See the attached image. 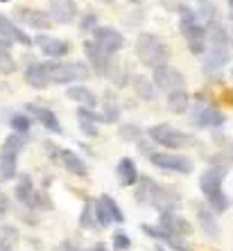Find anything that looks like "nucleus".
Masks as SVG:
<instances>
[{"label": "nucleus", "mask_w": 233, "mask_h": 251, "mask_svg": "<svg viewBox=\"0 0 233 251\" xmlns=\"http://www.w3.org/2000/svg\"><path fill=\"white\" fill-rule=\"evenodd\" d=\"M136 201H140L143 206H150L154 210H175L181 201V195L177 190L168 186H161L150 176H140L138 190H136Z\"/></svg>", "instance_id": "obj_1"}, {"label": "nucleus", "mask_w": 233, "mask_h": 251, "mask_svg": "<svg viewBox=\"0 0 233 251\" xmlns=\"http://www.w3.org/2000/svg\"><path fill=\"white\" fill-rule=\"evenodd\" d=\"M231 59V36L220 23H210L206 32V73L220 70Z\"/></svg>", "instance_id": "obj_2"}, {"label": "nucleus", "mask_w": 233, "mask_h": 251, "mask_svg": "<svg viewBox=\"0 0 233 251\" xmlns=\"http://www.w3.org/2000/svg\"><path fill=\"white\" fill-rule=\"evenodd\" d=\"M224 176H227V168L213 165V168L206 170L204 175H202V179H199V190H202V195H204L206 204L215 210V213H224V210L229 208V204H231L229 197H227V193L222 190Z\"/></svg>", "instance_id": "obj_3"}, {"label": "nucleus", "mask_w": 233, "mask_h": 251, "mask_svg": "<svg viewBox=\"0 0 233 251\" xmlns=\"http://www.w3.org/2000/svg\"><path fill=\"white\" fill-rule=\"evenodd\" d=\"M179 27L181 34L186 39V46L192 54H204L206 52V25L195 9L188 5L179 7Z\"/></svg>", "instance_id": "obj_4"}, {"label": "nucleus", "mask_w": 233, "mask_h": 251, "mask_svg": "<svg viewBox=\"0 0 233 251\" xmlns=\"http://www.w3.org/2000/svg\"><path fill=\"white\" fill-rule=\"evenodd\" d=\"M136 57L140 59V64L147 68H158V66L168 64L170 59V48L165 46L163 39H158L156 34L143 32L136 39Z\"/></svg>", "instance_id": "obj_5"}, {"label": "nucleus", "mask_w": 233, "mask_h": 251, "mask_svg": "<svg viewBox=\"0 0 233 251\" xmlns=\"http://www.w3.org/2000/svg\"><path fill=\"white\" fill-rule=\"evenodd\" d=\"M43 73H46L48 84H68V82H82L88 77V66L73 61V64H61V61H41Z\"/></svg>", "instance_id": "obj_6"}, {"label": "nucleus", "mask_w": 233, "mask_h": 251, "mask_svg": "<svg viewBox=\"0 0 233 251\" xmlns=\"http://www.w3.org/2000/svg\"><path fill=\"white\" fill-rule=\"evenodd\" d=\"M27 145V134H12L2 143L0 150V176L9 181L16 176V165H18V154Z\"/></svg>", "instance_id": "obj_7"}, {"label": "nucleus", "mask_w": 233, "mask_h": 251, "mask_svg": "<svg viewBox=\"0 0 233 251\" xmlns=\"http://www.w3.org/2000/svg\"><path fill=\"white\" fill-rule=\"evenodd\" d=\"M147 136H150L152 143H156L165 150H181V147H188L192 143L188 134L175 129L172 125H154V127L147 129Z\"/></svg>", "instance_id": "obj_8"}, {"label": "nucleus", "mask_w": 233, "mask_h": 251, "mask_svg": "<svg viewBox=\"0 0 233 251\" xmlns=\"http://www.w3.org/2000/svg\"><path fill=\"white\" fill-rule=\"evenodd\" d=\"M147 158L152 161V165L165 170V172H179V175H188L192 172V161L183 154H168V152H156V150H150L145 147Z\"/></svg>", "instance_id": "obj_9"}, {"label": "nucleus", "mask_w": 233, "mask_h": 251, "mask_svg": "<svg viewBox=\"0 0 233 251\" xmlns=\"http://www.w3.org/2000/svg\"><path fill=\"white\" fill-rule=\"evenodd\" d=\"M152 82H154V86H156L158 91L172 93V91H179V88L186 86V77H183V73L177 70L175 66L163 64V66H158V68H154Z\"/></svg>", "instance_id": "obj_10"}, {"label": "nucleus", "mask_w": 233, "mask_h": 251, "mask_svg": "<svg viewBox=\"0 0 233 251\" xmlns=\"http://www.w3.org/2000/svg\"><path fill=\"white\" fill-rule=\"evenodd\" d=\"M93 43L100 50H104L109 57H113V54L120 52L125 48V36L116 27H111V25H98L93 29Z\"/></svg>", "instance_id": "obj_11"}, {"label": "nucleus", "mask_w": 233, "mask_h": 251, "mask_svg": "<svg viewBox=\"0 0 233 251\" xmlns=\"http://www.w3.org/2000/svg\"><path fill=\"white\" fill-rule=\"evenodd\" d=\"M16 199L25 206V208H43V206H48L46 197L36 190L34 183H32V179H29L27 175H23L21 179H18V183H16Z\"/></svg>", "instance_id": "obj_12"}, {"label": "nucleus", "mask_w": 233, "mask_h": 251, "mask_svg": "<svg viewBox=\"0 0 233 251\" xmlns=\"http://www.w3.org/2000/svg\"><path fill=\"white\" fill-rule=\"evenodd\" d=\"M165 233L175 235V238H186V235L192 233V224L188 222L186 217H181L177 210H165L161 213V226Z\"/></svg>", "instance_id": "obj_13"}, {"label": "nucleus", "mask_w": 233, "mask_h": 251, "mask_svg": "<svg viewBox=\"0 0 233 251\" xmlns=\"http://www.w3.org/2000/svg\"><path fill=\"white\" fill-rule=\"evenodd\" d=\"M16 18L27 27L34 29H50L52 27V18L50 14L43 9H29V7H18L16 9Z\"/></svg>", "instance_id": "obj_14"}, {"label": "nucleus", "mask_w": 233, "mask_h": 251, "mask_svg": "<svg viewBox=\"0 0 233 251\" xmlns=\"http://www.w3.org/2000/svg\"><path fill=\"white\" fill-rule=\"evenodd\" d=\"M84 52H86V59L91 61V66H93V70L98 75H102V77L109 75L111 68H113V61H111V57L104 50H100L93 41H86L84 43Z\"/></svg>", "instance_id": "obj_15"}, {"label": "nucleus", "mask_w": 233, "mask_h": 251, "mask_svg": "<svg viewBox=\"0 0 233 251\" xmlns=\"http://www.w3.org/2000/svg\"><path fill=\"white\" fill-rule=\"evenodd\" d=\"M224 113L213 109V106H197L192 111V125L195 127H202V129H210V127H220L224 125Z\"/></svg>", "instance_id": "obj_16"}, {"label": "nucleus", "mask_w": 233, "mask_h": 251, "mask_svg": "<svg viewBox=\"0 0 233 251\" xmlns=\"http://www.w3.org/2000/svg\"><path fill=\"white\" fill-rule=\"evenodd\" d=\"M50 18L66 25L77 18V2L75 0H50Z\"/></svg>", "instance_id": "obj_17"}, {"label": "nucleus", "mask_w": 233, "mask_h": 251, "mask_svg": "<svg viewBox=\"0 0 233 251\" xmlns=\"http://www.w3.org/2000/svg\"><path fill=\"white\" fill-rule=\"evenodd\" d=\"M195 215H197V222H199V226L204 228L206 235H210V238L220 235V224L215 220V210L210 208L208 204H204V201L195 204Z\"/></svg>", "instance_id": "obj_18"}, {"label": "nucleus", "mask_w": 233, "mask_h": 251, "mask_svg": "<svg viewBox=\"0 0 233 251\" xmlns=\"http://www.w3.org/2000/svg\"><path fill=\"white\" fill-rule=\"evenodd\" d=\"M36 46L41 48V52L48 54L50 59H59L66 57L70 52V43L64 39H54V36H39L36 39Z\"/></svg>", "instance_id": "obj_19"}, {"label": "nucleus", "mask_w": 233, "mask_h": 251, "mask_svg": "<svg viewBox=\"0 0 233 251\" xmlns=\"http://www.w3.org/2000/svg\"><path fill=\"white\" fill-rule=\"evenodd\" d=\"M27 111H29V116L34 118V120H39V123H41L43 127L48 129V131H52V134H61L59 118L54 116L50 109H46V106H39V104H27Z\"/></svg>", "instance_id": "obj_20"}, {"label": "nucleus", "mask_w": 233, "mask_h": 251, "mask_svg": "<svg viewBox=\"0 0 233 251\" xmlns=\"http://www.w3.org/2000/svg\"><path fill=\"white\" fill-rule=\"evenodd\" d=\"M77 116H79V127L86 136L95 138L98 136V123H104L102 113H95L91 106H79L77 109Z\"/></svg>", "instance_id": "obj_21"}, {"label": "nucleus", "mask_w": 233, "mask_h": 251, "mask_svg": "<svg viewBox=\"0 0 233 251\" xmlns=\"http://www.w3.org/2000/svg\"><path fill=\"white\" fill-rule=\"evenodd\" d=\"M140 226H143V231H145L150 238L161 240V242L168 245L172 251H190V247H186V242H181V238H175V235L165 233L163 228H156V226H152V224H140Z\"/></svg>", "instance_id": "obj_22"}, {"label": "nucleus", "mask_w": 233, "mask_h": 251, "mask_svg": "<svg viewBox=\"0 0 233 251\" xmlns=\"http://www.w3.org/2000/svg\"><path fill=\"white\" fill-rule=\"evenodd\" d=\"M59 158H61V163H64V168L68 170L70 175H75V176L88 175V168L82 158H79V154L70 152V150H59Z\"/></svg>", "instance_id": "obj_23"}, {"label": "nucleus", "mask_w": 233, "mask_h": 251, "mask_svg": "<svg viewBox=\"0 0 233 251\" xmlns=\"http://www.w3.org/2000/svg\"><path fill=\"white\" fill-rule=\"evenodd\" d=\"M116 176L123 186H134V183H138V168H136V163L131 161V158L125 156V158L118 161Z\"/></svg>", "instance_id": "obj_24"}, {"label": "nucleus", "mask_w": 233, "mask_h": 251, "mask_svg": "<svg viewBox=\"0 0 233 251\" xmlns=\"http://www.w3.org/2000/svg\"><path fill=\"white\" fill-rule=\"evenodd\" d=\"M0 32H2V34H5L12 43H21V46H32V39H29V36L25 34L21 27H16V25H14L7 16H2V14H0Z\"/></svg>", "instance_id": "obj_25"}, {"label": "nucleus", "mask_w": 233, "mask_h": 251, "mask_svg": "<svg viewBox=\"0 0 233 251\" xmlns=\"http://www.w3.org/2000/svg\"><path fill=\"white\" fill-rule=\"evenodd\" d=\"M25 82H27L32 88H39V91L48 86L46 73H43V64H41V61H32V64L25 68Z\"/></svg>", "instance_id": "obj_26"}, {"label": "nucleus", "mask_w": 233, "mask_h": 251, "mask_svg": "<svg viewBox=\"0 0 233 251\" xmlns=\"http://www.w3.org/2000/svg\"><path fill=\"white\" fill-rule=\"evenodd\" d=\"M188 106H190V95L186 93V88L168 93V109L172 113H186Z\"/></svg>", "instance_id": "obj_27"}, {"label": "nucleus", "mask_w": 233, "mask_h": 251, "mask_svg": "<svg viewBox=\"0 0 233 251\" xmlns=\"http://www.w3.org/2000/svg\"><path fill=\"white\" fill-rule=\"evenodd\" d=\"M131 82H134V91L140 100L156 98V86H154L152 79H147V77H143V75H136V77H131Z\"/></svg>", "instance_id": "obj_28"}, {"label": "nucleus", "mask_w": 233, "mask_h": 251, "mask_svg": "<svg viewBox=\"0 0 233 251\" xmlns=\"http://www.w3.org/2000/svg\"><path fill=\"white\" fill-rule=\"evenodd\" d=\"M66 95H68V100H75V102H79L82 106H91V109H93L95 102H98L93 91H88L86 86H70L68 91H66Z\"/></svg>", "instance_id": "obj_29"}, {"label": "nucleus", "mask_w": 233, "mask_h": 251, "mask_svg": "<svg viewBox=\"0 0 233 251\" xmlns=\"http://www.w3.org/2000/svg\"><path fill=\"white\" fill-rule=\"evenodd\" d=\"M102 118H104V123H116L118 118H120V106H118V100L111 91L104 93V111H102Z\"/></svg>", "instance_id": "obj_30"}, {"label": "nucleus", "mask_w": 233, "mask_h": 251, "mask_svg": "<svg viewBox=\"0 0 233 251\" xmlns=\"http://www.w3.org/2000/svg\"><path fill=\"white\" fill-rule=\"evenodd\" d=\"M79 224H82L84 228H98V222H95V206H93V201H88V199L82 208V215H79Z\"/></svg>", "instance_id": "obj_31"}, {"label": "nucleus", "mask_w": 233, "mask_h": 251, "mask_svg": "<svg viewBox=\"0 0 233 251\" xmlns=\"http://www.w3.org/2000/svg\"><path fill=\"white\" fill-rule=\"evenodd\" d=\"M93 206H95V222H98V226H109V224L113 222V217H111V213H109V208H106V204L98 197V201H95Z\"/></svg>", "instance_id": "obj_32"}, {"label": "nucleus", "mask_w": 233, "mask_h": 251, "mask_svg": "<svg viewBox=\"0 0 233 251\" xmlns=\"http://www.w3.org/2000/svg\"><path fill=\"white\" fill-rule=\"evenodd\" d=\"M9 125H12L14 134H27L29 127H32V118L23 116V113H14L12 120H9Z\"/></svg>", "instance_id": "obj_33"}, {"label": "nucleus", "mask_w": 233, "mask_h": 251, "mask_svg": "<svg viewBox=\"0 0 233 251\" xmlns=\"http://www.w3.org/2000/svg\"><path fill=\"white\" fill-rule=\"evenodd\" d=\"M16 70V59L12 57L9 50H0V73L2 75H12Z\"/></svg>", "instance_id": "obj_34"}, {"label": "nucleus", "mask_w": 233, "mask_h": 251, "mask_svg": "<svg viewBox=\"0 0 233 251\" xmlns=\"http://www.w3.org/2000/svg\"><path fill=\"white\" fill-rule=\"evenodd\" d=\"M102 201H104L106 204V208H109V213H111V217H113V222H118V224H123L125 222V213L123 210H120V206L116 204V201H113V199L109 197V195H102Z\"/></svg>", "instance_id": "obj_35"}, {"label": "nucleus", "mask_w": 233, "mask_h": 251, "mask_svg": "<svg viewBox=\"0 0 233 251\" xmlns=\"http://www.w3.org/2000/svg\"><path fill=\"white\" fill-rule=\"evenodd\" d=\"M129 247H131V240H129V235L123 233V231H118V233L113 235V249H116V251H127Z\"/></svg>", "instance_id": "obj_36"}, {"label": "nucleus", "mask_w": 233, "mask_h": 251, "mask_svg": "<svg viewBox=\"0 0 233 251\" xmlns=\"http://www.w3.org/2000/svg\"><path fill=\"white\" fill-rule=\"evenodd\" d=\"M120 136H123L125 140H136L140 136L138 127H134V125H125L123 129H120Z\"/></svg>", "instance_id": "obj_37"}, {"label": "nucleus", "mask_w": 233, "mask_h": 251, "mask_svg": "<svg viewBox=\"0 0 233 251\" xmlns=\"http://www.w3.org/2000/svg\"><path fill=\"white\" fill-rule=\"evenodd\" d=\"M98 27V16L95 14H86L82 18V29H95Z\"/></svg>", "instance_id": "obj_38"}, {"label": "nucleus", "mask_w": 233, "mask_h": 251, "mask_svg": "<svg viewBox=\"0 0 233 251\" xmlns=\"http://www.w3.org/2000/svg\"><path fill=\"white\" fill-rule=\"evenodd\" d=\"M7 210H9V199H7V197H5V195L0 193V217L5 215Z\"/></svg>", "instance_id": "obj_39"}, {"label": "nucleus", "mask_w": 233, "mask_h": 251, "mask_svg": "<svg viewBox=\"0 0 233 251\" xmlns=\"http://www.w3.org/2000/svg\"><path fill=\"white\" fill-rule=\"evenodd\" d=\"M9 46H12V41H9V39L0 32V50H9Z\"/></svg>", "instance_id": "obj_40"}, {"label": "nucleus", "mask_w": 233, "mask_h": 251, "mask_svg": "<svg viewBox=\"0 0 233 251\" xmlns=\"http://www.w3.org/2000/svg\"><path fill=\"white\" fill-rule=\"evenodd\" d=\"M0 251H14V249L9 247V242H5V240H0Z\"/></svg>", "instance_id": "obj_41"}, {"label": "nucleus", "mask_w": 233, "mask_h": 251, "mask_svg": "<svg viewBox=\"0 0 233 251\" xmlns=\"http://www.w3.org/2000/svg\"><path fill=\"white\" fill-rule=\"evenodd\" d=\"M59 251H77V249H75V247H73V245H70V242H64V245H61V249H59Z\"/></svg>", "instance_id": "obj_42"}, {"label": "nucleus", "mask_w": 233, "mask_h": 251, "mask_svg": "<svg viewBox=\"0 0 233 251\" xmlns=\"http://www.w3.org/2000/svg\"><path fill=\"white\" fill-rule=\"evenodd\" d=\"M86 251H106V247L104 245H93L91 249H86Z\"/></svg>", "instance_id": "obj_43"}, {"label": "nucleus", "mask_w": 233, "mask_h": 251, "mask_svg": "<svg viewBox=\"0 0 233 251\" xmlns=\"http://www.w3.org/2000/svg\"><path fill=\"white\" fill-rule=\"evenodd\" d=\"M229 156H231V161H233V143L229 145Z\"/></svg>", "instance_id": "obj_44"}, {"label": "nucleus", "mask_w": 233, "mask_h": 251, "mask_svg": "<svg viewBox=\"0 0 233 251\" xmlns=\"http://www.w3.org/2000/svg\"><path fill=\"white\" fill-rule=\"evenodd\" d=\"M229 7H231V9H233V0H229Z\"/></svg>", "instance_id": "obj_45"}, {"label": "nucleus", "mask_w": 233, "mask_h": 251, "mask_svg": "<svg viewBox=\"0 0 233 251\" xmlns=\"http://www.w3.org/2000/svg\"><path fill=\"white\" fill-rule=\"evenodd\" d=\"M102 2H109V5H111V2H113V0H102Z\"/></svg>", "instance_id": "obj_46"}, {"label": "nucleus", "mask_w": 233, "mask_h": 251, "mask_svg": "<svg viewBox=\"0 0 233 251\" xmlns=\"http://www.w3.org/2000/svg\"><path fill=\"white\" fill-rule=\"evenodd\" d=\"M131 2H143V0H131Z\"/></svg>", "instance_id": "obj_47"}]
</instances>
